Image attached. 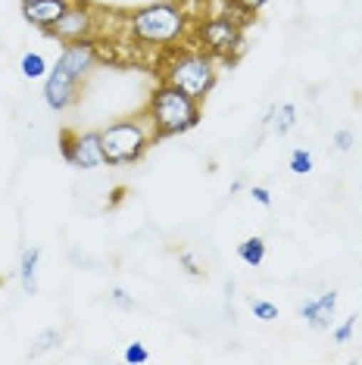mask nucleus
Listing matches in <instances>:
<instances>
[{
    "label": "nucleus",
    "mask_w": 362,
    "mask_h": 365,
    "mask_svg": "<svg viewBox=\"0 0 362 365\" xmlns=\"http://www.w3.org/2000/svg\"><path fill=\"white\" fill-rule=\"evenodd\" d=\"M94 29H97V16L88 4H72L69 10L63 13V19L47 31L51 38H56L60 44H78V41H90L94 38Z\"/></svg>",
    "instance_id": "8"
},
{
    "label": "nucleus",
    "mask_w": 362,
    "mask_h": 365,
    "mask_svg": "<svg viewBox=\"0 0 362 365\" xmlns=\"http://www.w3.org/2000/svg\"><path fill=\"white\" fill-rule=\"evenodd\" d=\"M63 344V334L56 328H47V331H41L38 340H35V353H51L53 346H60Z\"/></svg>",
    "instance_id": "16"
},
{
    "label": "nucleus",
    "mask_w": 362,
    "mask_h": 365,
    "mask_svg": "<svg viewBox=\"0 0 362 365\" xmlns=\"http://www.w3.org/2000/svg\"><path fill=\"white\" fill-rule=\"evenodd\" d=\"M19 72H22V78H29V81H44L47 72H51V63L41 53L29 51V53H22V60H19Z\"/></svg>",
    "instance_id": "13"
},
{
    "label": "nucleus",
    "mask_w": 362,
    "mask_h": 365,
    "mask_svg": "<svg viewBox=\"0 0 362 365\" xmlns=\"http://www.w3.org/2000/svg\"><path fill=\"white\" fill-rule=\"evenodd\" d=\"M110 300H113V306H119V309H125V312L135 309V300H131V294H128V290H122V287H113L110 290Z\"/></svg>",
    "instance_id": "22"
},
{
    "label": "nucleus",
    "mask_w": 362,
    "mask_h": 365,
    "mask_svg": "<svg viewBox=\"0 0 362 365\" xmlns=\"http://www.w3.org/2000/svg\"><path fill=\"white\" fill-rule=\"evenodd\" d=\"M312 153L306 150V147H294L291 150V160H287V169L294 172V175H309L312 172Z\"/></svg>",
    "instance_id": "15"
},
{
    "label": "nucleus",
    "mask_w": 362,
    "mask_h": 365,
    "mask_svg": "<svg viewBox=\"0 0 362 365\" xmlns=\"http://www.w3.org/2000/svg\"><path fill=\"white\" fill-rule=\"evenodd\" d=\"M147 119L156 131V138H178V135H187L191 128L200 125L203 119V110H200V101L194 97L181 94L178 88L172 85H156L150 101H147Z\"/></svg>",
    "instance_id": "2"
},
{
    "label": "nucleus",
    "mask_w": 362,
    "mask_h": 365,
    "mask_svg": "<svg viewBox=\"0 0 362 365\" xmlns=\"http://www.w3.org/2000/svg\"><path fill=\"white\" fill-rule=\"evenodd\" d=\"M97 66L94 41H78V44H63L56 63L51 66L44 78V103L53 113L69 110L78 101V85L88 78V72Z\"/></svg>",
    "instance_id": "1"
},
{
    "label": "nucleus",
    "mask_w": 362,
    "mask_h": 365,
    "mask_svg": "<svg viewBox=\"0 0 362 365\" xmlns=\"http://www.w3.org/2000/svg\"><path fill=\"white\" fill-rule=\"evenodd\" d=\"M125 362H131V365H144V362H150V350H147L141 340H131V344L125 346Z\"/></svg>",
    "instance_id": "18"
},
{
    "label": "nucleus",
    "mask_w": 362,
    "mask_h": 365,
    "mask_svg": "<svg viewBox=\"0 0 362 365\" xmlns=\"http://www.w3.org/2000/svg\"><path fill=\"white\" fill-rule=\"evenodd\" d=\"M294 125H297V106H294V103L272 106V128H275V135H278V138L291 135Z\"/></svg>",
    "instance_id": "14"
},
{
    "label": "nucleus",
    "mask_w": 362,
    "mask_h": 365,
    "mask_svg": "<svg viewBox=\"0 0 362 365\" xmlns=\"http://www.w3.org/2000/svg\"><path fill=\"white\" fill-rule=\"evenodd\" d=\"M197 38H200V51H207L216 60H234L244 51V26L234 22L232 16H212L197 26Z\"/></svg>",
    "instance_id": "6"
},
{
    "label": "nucleus",
    "mask_w": 362,
    "mask_h": 365,
    "mask_svg": "<svg viewBox=\"0 0 362 365\" xmlns=\"http://www.w3.org/2000/svg\"><path fill=\"white\" fill-rule=\"evenodd\" d=\"M334 309H337V290H325V294L312 297V300L300 306V319H306L309 328L325 331V328H331Z\"/></svg>",
    "instance_id": "10"
},
{
    "label": "nucleus",
    "mask_w": 362,
    "mask_h": 365,
    "mask_svg": "<svg viewBox=\"0 0 362 365\" xmlns=\"http://www.w3.org/2000/svg\"><path fill=\"white\" fill-rule=\"evenodd\" d=\"M162 81L203 103L216 85V56L207 51H181L166 63Z\"/></svg>",
    "instance_id": "5"
},
{
    "label": "nucleus",
    "mask_w": 362,
    "mask_h": 365,
    "mask_svg": "<svg viewBox=\"0 0 362 365\" xmlns=\"http://www.w3.org/2000/svg\"><path fill=\"white\" fill-rule=\"evenodd\" d=\"M234 4H237V6H241V10H244V13L257 16L259 10H266V4H269V0H234Z\"/></svg>",
    "instance_id": "24"
},
{
    "label": "nucleus",
    "mask_w": 362,
    "mask_h": 365,
    "mask_svg": "<svg viewBox=\"0 0 362 365\" xmlns=\"http://www.w3.org/2000/svg\"><path fill=\"white\" fill-rule=\"evenodd\" d=\"M237 259L250 269H259L262 259H266V240L262 237H247L237 244Z\"/></svg>",
    "instance_id": "12"
},
{
    "label": "nucleus",
    "mask_w": 362,
    "mask_h": 365,
    "mask_svg": "<svg viewBox=\"0 0 362 365\" xmlns=\"http://www.w3.org/2000/svg\"><path fill=\"white\" fill-rule=\"evenodd\" d=\"M76 0H22V19L29 22L31 29H41L47 35L56 22L63 19V13Z\"/></svg>",
    "instance_id": "9"
},
{
    "label": "nucleus",
    "mask_w": 362,
    "mask_h": 365,
    "mask_svg": "<svg viewBox=\"0 0 362 365\" xmlns=\"http://www.w3.org/2000/svg\"><path fill=\"white\" fill-rule=\"evenodd\" d=\"M103 140V156L106 165H131L156 144V131L147 119V113L131 115V119H119L100 131Z\"/></svg>",
    "instance_id": "4"
},
{
    "label": "nucleus",
    "mask_w": 362,
    "mask_h": 365,
    "mask_svg": "<svg viewBox=\"0 0 362 365\" xmlns=\"http://www.w3.org/2000/svg\"><path fill=\"white\" fill-rule=\"evenodd\" d=\"M250 309L259 322H275L278 319V306L269 303V300H250Z\"/></svg>",
    "instance_id": "20"
},
{
    "label": "nucleus",
    "mask_w": 362,
    "mask_h": 365,
    "mask_svg": "<svg viewBox=\"0 0 362 365\" xmlns=\"http://www.w3.org/2000/svg\"><path fill=\"white\" fill-rule=\"evenodd\" d=\"M38 265H41V250L38 247H26L19 256V284L22 294L29 297L38 294Z\"/></svg>",
    "instance_id": "11"
},
{
    "label": "nucleus",
    "mask_w": 362,
    "mask_h": 365,
    "mask_svg": "<svg viewBox=\"0 0 362 365\" xmlns=\"http://www.w3.org/2000/svg\"><path fill=\"white\" fill-rule=\"evenodd\" d=\"M250 197H253V200H257L259 206H266V210L272 206V194H269V187H262V185H253V187H250Z\"/></svg>",
    "instance_id": "23"
},
{
    "label": "nucleus",
    "mask_w": 362,
    "mask_h": 365,
    "mask_svg": "<svg viewBox=\"0 0 362 365\" xmlns=\"http://www.w3.org/2000/svg\"><path fill=\"white\" fill-rule=\"evenodd\" d=\"M178 262H181V269H185L191 278H203V275H207V272H203V265L197 262L194 250H181V253H178Z\"/></svg>",
    "instance_id": "19"
},
{
    "label": "nucleus",
    "mask_w": 362,
    "mask_h": 365,
    "mask_svg": "<svg viewBox=\"0 0 362 365\" xmlns=\"http://www.w3.org/2000/svg\"><path fill=\"white\" fill-rule=\"evenodd\" d=\"M353 144H356V138H353V131H350V128H337L334 135H331V147H334L337 153L353 150Z\"/></svg>",
    "instance_id": "21"
},
{
    "label": "nucleus",
    "mask_w": 362,
    "mask_h": 365,
    "mask_svg": "<svg viewBox=\"0 0 362 365\" xmlns=\"http://www.w3.org/2000/svg\"><path fill=\"white\" fill-rule=\"evenodd\" d=\"M60 153L72 169H81V172L106 165L100 131H69V128L60 131Z\"/></svg>",
    "instance_id": "7"
},
{
    "label": "nucleus",
    "mask_w": 362,
    "mask_h": 365,
    "mask_svg": "<svg viewBox=\"0 0 362 365\" xmlns=\"http://www.w3.org/2000/svg\"><path fill=\"white\" fill-rule=\"evenodd\" d=\"M128 31L135 41L141 44H153V47H166L175 44V41L187 31V13L181 10L178 4H147L131 10L128 16Z\"/></svg>",
    "instance_id": "3"
},
{
    "label": "nucleus",
    "mask_w": 362,
    "mask_h": 365,
    "mask_svg": "<svg viewBox=\"0 0 362 365\" xmlns=\"http://www.w3.org/2000/svg\"><path fill=\"white\" fill-rule=\"evenodd\" d=\"M353 334H356V315H350V319H343L341 325H334V331H331L334 344H350Z\"/></svg>",
    "instance_id": "17"
},
{
    "label": "nucleus",
    "mask_w": 362,
    "mask_h": 365,
    "mask_svg": "<svg viewBox=\"0 0 362 365\" xmlns=\"http://www.w3.org/2000/svg\"><path fill=\"white\" fill-rule=\"evenodd\" d=\"M244 187V181H232V187H228V194H237V190Z\"/></svg>",
    "instance_id": "25"
}]
</instances>
